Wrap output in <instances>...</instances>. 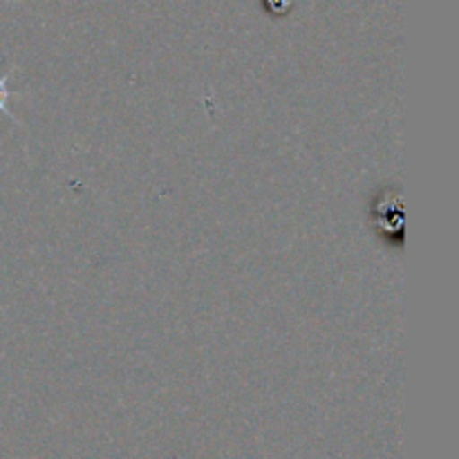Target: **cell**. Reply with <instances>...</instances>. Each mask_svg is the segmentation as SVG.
<instances>
[{
	"label": "cell",
	"instance_id": "1",
	"mask_svg": "<svg viewBox=\"0 0 459 459\" xmlns=\"http://www.w3.org/2000/svg\"><path fill=\"white\" fill-rule=\"evenodd\" d=\"M12 74H13V70L0 74V112H4L9 119L16 121V124H21V121H18V117L12 112V108H9V101H12V97H13V92L9 90V79H12Z\"/></svg>",
	"mask_w": 459,
	"mask_h": 459
}]
</instances>
